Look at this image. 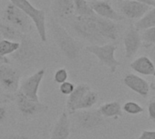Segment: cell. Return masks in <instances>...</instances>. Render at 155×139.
<instances>
[{
  "mask_svg": "<svg viewBox=\"0 0 155 139\" xmlns=\"http://www.w3.org/2000/svg\"><path fill=\"white\" fill-rule=\"evenodd\" d=\"M148 115L149 118L155 123V100H151L148 104Z\"/></svg>",
  "mask_w": 155,
  "mask_h": 139,
  "instance_id": "cell-31",
  "label": "cell"
},
{
  "mask_svg": "<svg viewBox=\"0 0 155 139\" xmlns=\"http://www.w3.org/2000/svg\"><path fill=\"white\" fill-rule=\"evenodd\" d=\"M69 134L70 122L68 114L66 112H63L56 122L49 139H68Z\"/></svg>",
  "mask_w": 155,
  "mask_h": 139,
  "instance_id": "cell-17",
  "label": "cell"
},
{
  "mask_svg": "<svg viewBox=\"0 0 155 139\" xmlns=\"http://www.w3.org/2000/svg\"><path fill=\"white\" fill-rule=\"evenodd\" d=\"M87 1H89V0H87ZM91 1H92V0H91Z\"/></svg>",
  "mask_w": 155,
  "mask_h": 139,
  "instance_id": "cell-41",
  "label": "cell"
},
{
  "mask_svg": "<svg viewBox=\"0 0 155 139\" xmlns=\"http://www.w3.org/2000/svg\"><path fill=\"white\" fill-rule=\"evenodd\" d=\"M18 49L11 55L12 59L20 65L28 66L32 65L39 55V49L35 41L28 35H23Z\"/></svg>",
  "mask_w": 155,
  "mask_h": 139,
  "instance_id": "cell-4",
  "label": "cell"
},
{
  "mask_svg": "<svg viewBox=\"0 0 155 139\" xmlns=\"http://www.w3.org/2000/svg\"><path fill=\"white\" fill-rule=\"evenodd\" d=\"M150 9L151 7L148 5L136 1H130V0H123L120 5V10L121 14L125 17L136 21L141 18Z\"/></svg>",
  "mask_w": 155,
  "mask_h": 139,
  "instance_id": "cell-12",
  "label": "cell"
},
{
  "mask_svg": "<svg viewBox=\"0 0 155 139\" xmlns=\"http://www.w3.org/2000/svg\"><path fill=\"white\" fill-rule=\"evenodd\" d=\"M4 139H30V138L28 136L23 135V134H11V135L6 136Z\"/></svg>",
  "mask_w": 155,
  "mask_h": 139,
  "instance_id": "cell-32",
  "label": "cell"
},
{
  "mask_svg": "<svg viewBox=\"0 0 155 139\" xmlns=\"http://www.w3.org/2000/svg\"><path fill=\"white\" fill-rule=\"evenodd\" d=\"M153 9L155 10V0H153Z\"/></svg>",
  "mask_w": 155,
  "mask_h": 139,
  "instance_id": "cell-37",
  "label": "cell"
},
{
  "mask_svg": "<svg viewBox=\"0 0 155 139\" xmlns=\"http://www.w3.org/2000/svg\"><path fill=\"white\" fill-rule=\"evenodd\" d=\"M2 96V91H1V89H0V97Z\"/></svg>",
  "mask_w": 155,
  "mask_h": 139,
  "instance_id": "cell-39",
  "label": "cell"
},
{
  "mask_svg": "<svg viewBox=\"0 0 155 139\" xmlns=\"http://www.w3.org/2000/svg\"><path fill=\"white\" fill-rule=\"evenodd\" d=\"M8 63H9L8 58H7L5 56H2V55H0V65H2V64H8Z\"/></svg>",
  "mask_w": 155,
  "mask_h": 139,
  "instance_id": "cell-35",
  "label": "cell"
},
{
  "mask_svg": "<svg viewBox=\"0 0 155 139\" xmlns=\"http://www.w3.org/2000/svg\"><path fill=\"white\" fill-rule=\"evenodd\" d=\"M123 84L142 97H147L150 94V85L142 77L135 74H128L123 77Z\"/></svg>",
  "mask_w": 155,
  "mask_h": 139,
  "instance_id": "cell-15",
  "label": "cell"
},
{
  "mask_svg": "<svg viewBox=\"0 0 155 139\" xmlns=\"http://www.w3.org/2000/svg\"><path fill=\"white\" fill-rule=\"evenodd\" d=\"M16 104L19 112L24 115H35L41 114L48 109V106L39 101H33L20 92L16 94Z\"/></svg>",
  "mask_w": 155,
  "mask_h": 139,
  "instance_id": "cell-11",
  "label": "cell"
},
{
  "mask_svg": "<svg viewBox=\"0 0 155 139\" xmlns=\"http://www.w3.org/2000/svg\"><path fill=\"white\" fill-rule=\"evenodd\" d=\"M70 27L78 36L91 42L92 45H104L107 42L91 27H89L80 17L74 16V18L70 23Z\"/></svg>",
  "mask_w": 155,
  "mask_h": 139,
  "instance_id": "cell-10",
  "label": "cell"
},
{
  "mask_svg": "<svg viewBox=\"0 0 155 139\" xmlns=\"http://www.w3.org/2000/svg\"><path fill=\"white\" fill-rule=\"evenodd\" d=\"M98 110L104 118H117L122 116L121 105L118 101L105 103L101 105Z\"/></svg>",
  "mask_w": 155,
  "mask_h": 139,
  "instance_id": "cell-20",
  "label": "cell"
},
{
  "mask_svg": "<svg viewBox=\"0 0 155 139\" xmlns=\"http://www.w3.org/2000/svg\"><path fill=\"white\" fill-rule=\"evenodd\" d=\"M75 17H86L95 15L87 0H74Z\"/></svg>",
  "mask_w": 155,
  "mask_h": 139,
  "instance_id": "cell-24",
  "label": "cell"
},
{
  "mask_svg": "<svg viewBox=\"0 0 155 139\" xmlns=\"http://www.w3.org/2000/svg\"><path fill=\"white\" fill-rule=\"evenodd\" d=\"M10 3L18 7L23 11L32 21L35 26L38 36L42 42H47V27H46V14L44 10L35 8L28 0H9Z\"/></svg>",
  "mask_w": 155,
  "mask_h": 139,
  "instance_id": "cell-2",
  "label": "cell"
},
{
  "mask_svg": "<svg viewBox=\"0 0 155 139\" xmlns=\"http://www.w3.org/2000/svg\"><path fill=\"white\" fill-rule=\"evenodd\" d=\"M123 43L125 48V57L127 59L133 57L141 46V39L140 32L137 31L132 25L125 33V36L123 37Z\"/></svg>",
  "mask_w": 155,
  "mask_h": 139,
  "instance_id": "cell-14",
  "label": "cell"
},
{
  "mask_svg": "<svg viewBox=\"0 0 155 139\" xmlns=\"http://www.w3.org/2000/svg\"><path fill=\"white\" fill-rule=\"evenodd\" d=\"M98 100H99V94L96 91L91 89L89 92L85 94V96L81 98V100L76 105V106L73 109V113L76 111L91 109L97 104Z\"/></svg>",
  "mask_w": 155,
  "mask_h": 139,
  "instance_id": "cell-21",
  "label": "cell"
},
{
  "mask_svg": "<svg viewBox=\"0 0 155 139\" xmlns=\"http://www.w3.org/2000/svg\"><path fill=\"white\" fill-rule=\"evenodd\" d=\"M50 26H51L50 27H51V31L53 32L55 41L58 48L63 53V55L68 60L77 59L80 56L82 45L79 41L74 39V37H72L67 32V30L57 22L51 21Z\"/></svg>",
  "mask_w": 155,
  "mask_h": 139,
  "instance_id": "cell-1",
  "label": "cell"
},
{
  "mask_svg": "<svg viewBox=\"0 0 155 139\" xmlns=\"http://www.w3.org/2000/svg\"><path fill=\"white\" fill-rule=\"evenodd\" d=\"M81 18L89 27H91L106 41H115L118 38L119 27L114 21L102 18L97 15Z\"/></svg>",
  "mask_w": 155,
  "mask_h": 139,
  "instance_id": "cell-3",
  "label": "cell"
},
{
  "mask_svg": "<svg viewBox=\"0 0 155 139\" xmlns=\"http://www.w3.org/2000/svg\"><path fill=\"white\" fill-rule=\"evenodd\" d=\"M53 11L59 17H68L74 15V0H55Z\"/></svg>",
  "mask_w": 155,
  "mask_h": 139,
  "instance_id": "cell-19",
  "label": "cell"
},
{
  "mask_svg": "<svg viewBox=\"0 0 155 139\" xmlns=\"http://www.w3.org/2000/svg\"><path fill=\"white\" fill-rule=\"evenodd\" d=\"M140 35L141 42L144 43L145 46H150L152 45H155V27L141 31V34Z\"/></svg>",
  "mask_w": 155,
  "mask_h": 139,
  "instance_id": "cell-27",
  "label": "cell"
},
{
  "mask_svg": "<svg viewBox=\"0 0 155 139\" xmlns=\"http://www.w3.org/2000/svg\"><path fill=\"white\" fill-rule=\"evenodd\" d=\"M122 111L130 115H137L144 112L143 107L134 101H128L121 106Z\"/></svg>",
  "mask_w": 155,
  "mask_h": 139,
  "instance_id": "cell-26",
  "label": "cell"
},
{
  "mask_svg": "<svg viewBox=\"0 0 155 139\" xmlns=\"http://www.w3.org/2000/svg\"><path fill=\"white\" fill-rule=\"evenodd\" d=\"M135 139H155V130H143Z\"/></svg>",
  "mask_w": 155,
  "mask_h": 139,
  "instance_id": "cell-30",
  "label": "cell"
},
{
  "mask_svg": "<svg viewBox=\"0 0 155 139\" xmlns=\"http://www.w3.org/2000/svg\"><path fill=\"white\" fill-rule=\"evenodd\" d=\"M130 67L136 73L142 76H155V63L147 55H140L134 59Z\"/></svg>",
  "mask_w": 155,
  "mask_h": 139,
  "instance_id": "cell-16",
  "label": "cell"
},
{
  "mask_svg": "<svg viewBox=\"0 0 155 139\" xmlns=\"http://www.w3.org/2000/svg\"><path fill=\"white\" fill-rule=\"evenodd\" d=\"M20 43L18 41H11L7 39L0 40V55L7 57V55H13L19 47Z\"/></svg>",
  "mask_w": 155,
  "mask_h": 139,
  "instance_id": "cell-25",
  "label": "cell"
},
{
  "mask_svg": "<svg viewBox=\"0 0 155 139\" xmlns=\"http://www.w3.org/2000/svg\"><path fill=\"white\" fill-rule=\"evenodd\" d=\"M130 1H136L139 3H142L145 5H148L150 7H153V0H130Z\"/></svg>",
  "mask_w": 155,
  "mask_h": 139,
  "instance_id": "cell-34",
  "label": "cell"
},
{
  "mask_svg": "<svg viewBox=\"0 0 155 139\" xmlns=\"http://www.w3.org/2000/svg\"><path fill=\"white\" fill-rule=\"evenodd\" d=\"M116 50L117 46L111 43L104 45H91L86 47V51L94 55L102 65L110 68L111 73H115L118 66L120 65V62L115 57Z\"/></svg>",
  "mask_w": 155,
  "mask_h": 139,
  "instance_id": "cell-5",
  "label": "cell"
},
{
  "mask_svg": "<svg viewBox=\"0 0 155 139\" xmlns=\"http://www.w3.org/2000/svg\"><path fill=\"white\" fill-rule=\"evenodd\" d=\"M4 19L8 24L24 35H27V33L32 29L33 23L30 18L12 3H9L6 7L4 10Z\"/></svg>",
  "mask_w": 155,
  "mask_h": 139,
  "instance_id": "cell-6",
  "label": "cell"
},
{
  "mask_svg": "<svg viewBox=\"0 0 155 139\" xmlns=\"http://www.w3.org/2000/svg\"><path fill=\"white\" fill-rule=\"evenodd\" d=\"M154 77H155V76H154ZM150 89H152V90H155V78H154V81L151 83V85L150 86Z\"/></svg>",
  "mask_w": 155,
  "mask_h": 139,
  "instance_id": "cell-36",
  "label": "cell"
},
{
  "mask_svg": "<svg viewBox=\"0 0 155 139\" xmlns=\"http://www.w3.org/2000/svg\"><path fill=\"white\" fill-rule=\"evenodd\" d=\"M21 73L19 69L13 65H0V86L8 93H17L21 81Z\"/></svg>",
  "mask_w": 155,
  "mask_h": 139,
  "instance_id": "cell-7",
  "label": "cell"
},
{
  "mask_svg": "<svg viewBox=\"0 0 155 139\" xmlns=\"http://www.w3.org/2000/svg\"><path fill=\"white\" fill-rule=\"evenodd\" d=\"M2 39H3V38L1 37V36H0V40H2Z\"/></svg>",
  "mask_w": 155,
  "mask_h": 139,
  "instance_id": "cell-40",
  "label": "cell"
},
{
  "mask_svg": "<svg viewBox=\"0 0 155 139\" xmlns=\"http://www.w3.org/2000/svg\"><path fill=\"white\" fill-rule=\"evenodd\" d=\"M75 87L76 86L72 82L66 81V82H64V83H62V84L59 85L58 89H59V92L62 95H64V96H69L73 92V90L75 89Z\"/></svg>",
  "mask_w": 155,
  "mask_h": 139,
  "instance_id": "cell-29",
  "label": "cell"
},
{
  "mask_svg": "<svg viewBox=\"0 0 155 139\" xmlns=\"http://www.w3.org/2000/svg\"><path fill=\"white\" fill-rule=\"evenodd\" d=\"M68 72L66 68H58L56 70L54 74V81L58 83V85L68 81Z\"/></svg>",
  "mask_w": 155,
  "mask_h": 139,
  "instance_id": "cell-28",
  "label": "cell"
},
{
  "mask_svg": "<svg viewBox=\"0 0 155 139\" xmlns=\"http://www.w3.org/2000/svg\"><path fill=\"white\" fill-rule=\"evenodd\" d=\"M114 1H117V2H121V1H123V0H114Z\"/></svg>",
  "mask_w": 155,
  "mask_h": 139,
  "instance_id": "cell-38",
  "label": "cell"
},
{
  "mask_svg": "<svg viewBox=\"0 0 155 139\" xmlns=\"http://www.w3.org/2000/svg\"><path fill=\"white\" fill-rule=\"evenodd\" d=\"M77 124L81 128L84 130H93L101 125H102L105 122L104 117L101 115L99 110H81L73 113Z\"/></svg>",
  "mask_w": 155,
  "mask_h": 139,
  "instance_id": "cell-9",
  "label": "cell"
},
{
  "mask_svg": "<svg viewBox=\"0 0 155 139\" xmlns=\"http://www.w3.org/2000/svg\"><path fill=\"white\" fill-rule=\"evenodd\" d=\"M23 35L24 34L20 33L18 30H17L7 22L0 21V36L3 39L18 42V39H21Z\"/></svg>",
  "mask_w": 155,
  "mask_h": 139,
  "instance_id": "cell-23",
  "label": "cell"
},
{
  "mask_svg": "<svg viewBox=\"0 0 155 139\" xmlns=\"http://www.w3.org/2000/svg\"><path fill=\"white\" fill-rule=\"evenodd\" d=\"M45 74V68H41L31 76L22 79L19 84L18 92H20L21 94H23L28 98L33 101H39L38 91Z\"/></svg>",
  "mask_w": 155,
  "mask_h": 139,
  "instance_id": "cell-8",
  "label": "cell"
},
{
  "mask_svg": "<svg viewBox=\"0 0 155 139\" xmlns=\"http://www.w3.org/2000/svg\"><path fill=\"white\" fill-rule=\"evenodd\" d=\"M7 117V109L0 106V123H2Z\"/></svg>",
  "mask_w": 155,
  "mask_h": 139,
  "instance_id": "cell-33",
  "label": "cell"
},
{
  "mask_svg": "<svg viewBox=\"0 0 155 139\" xmlns=\"http://www.w3.org/2000/svg\"><path fill=\"white\" fill-rule=\"evenodd\" d=\"M90 90H91V87L87 84H80L75 87V89L68 96L67 101V108L70 114L73 113V109L76 106V105L81 100V98L85 96V94Z\"/></svg>",
  "mask_w": 155,
  "mask_h": 139,
  "instance_id": "cell-18",
  "label": "cell"
},
{
  "mask_svg": "<svg viewBox=\"0 0 155 139\" xmlns=\"http://www.w3.org/2000/svg\"><path fill=\"white\" fill-rule=\"evenodd\" d=\"M91 9L93 10L94 14L111 21H120L123 19V17L116 12V10L111 7L110 3L103 0H92L89 2Z\"/></svg>",
  "mask_w": 155,
  "mask_h": 139,
  "instance_id": "cell-13",
  "label": "cell"
},
{
  "mask_svg": "<svg viewBox=\"0 0 155 139\" xmlns=\"http://www.w3.org/2000/svg\"><path fill=\"white\" fill-rule=\"evenodd\" d=\"M133 27L139 32L155 27V10L153 8L149 10L141 18L134 23Z\"/></svg>",
  "mask_w": 155,
  "mask_h": 139,
  "instance_id": "cell-22",
  "label": "cell"
}]
</instances>
